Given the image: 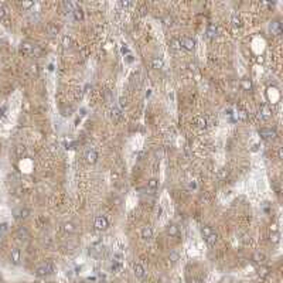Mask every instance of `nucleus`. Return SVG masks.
<instances>
[{"label":"nucleus","instance_id":"obj_1","mask_svg":"<svg viewBox=\"0 0 283 283\" xmlns=\"http://www.w3.org/2000/svg\"><path fill=\"white\" fill-rule=\"evenodd\" d=\"M201 234H202V238L205 239V242L210 245V247H212V245H215L218 241V236L217 234L212 231V228L211 227H208V225H205V227H202L201 228Z\"/></svg>","mask_w":283,"mask_h":283},{"label":"nucleus","instance_id":"obj_2","mask_svg":"<svg viewBox=\"0 0 283 283\" xmlns=\"http://www.w3.org/2000/svg\"><path fill=\"white\" fill-rule=\"evenodd\" d=\"M54 270V268H52L51 263H41V265H38L36 268V275L38 276V277H43V276H47L50 275V273Z\"/></svg>","mask_w":283,"mask_h":283},{"label":"nucleus","instance_id":"obj_3","mask_svg":"<svg viewBox=\"0 0 283 283\" xmlns=\"http://www.w3.org/2000/svg\"><path fill=\"white\" fill-rule=\"evenodd\" d=\"M94 227H95L98 231H105V229L109 227V222H108L106 217H103V215H98L94 221Z\"/></svg>","mask_w":283,"mask_h":283},{"label":"nucleus","instance_id":"obj_4","mask_svg":"<svg viewBox=\"0 0 283 283\" xmlns=\"http://www.w3.org/2000/svg\"><path fill=\"white\" fill-rule=\"evenodd\" d=\"M259 135L266 140H273V139H276V136H277V135H276V130L272 128H262L261 130H259Z\"/></svg>","mask_w":283,"mask_h":283},{"label":"nucleus","instance_id":"obj_5","mask_svg":"<svg viewBox=\"0 0 283 283\" xmlns=\"http://www.w3.org/2000/svg\"><path fill=\"white\" fill-rule=\"evenodd\" d=\"M180 44H181V48L187 50V51H193V50L195 48V41L193 40V38H190V37H184V38H181Z\"/></svg>","mask_w":283,"mask_h":283},{"label":"nucleus","instance_id":"obj_6","mask_svg":"<svg viewBox=\"0 0 283 283\" xmlns=\"http://www.w3.org/2000/svg\"><path fill=\"white\" fill-rule=\"evenodd\" d=\"M85 160L89 164H95L98 162V153L94 149H88V150L85 151Z\"/></svg>","mask_w":283,"mask_h":283},{"label":"nucleus","instance_id":"obj_7","mask_svg":"<svg viewBox=\"0 0 283 283\" xmlns=\"http://www.w3.org/2000/svg\"><path fill=\"white\" fill-rule=\"evenodd\" d=\"M269 30L273 36H280L282 34V24H280L279 20H273L270 24H269Z\"/></svg>","mask_w":283,"mask_h":283},{"label":"nucleus","instance_id":"obj_8","mask_svg":"<svg viewBox=\"0 0 283 283\" xmlns=\"http://www.w3.org/2000/svg\"><path fill=\"white\" fill-rule=\"evenodd\" d=\"M16 238H17L18 241H21V242H26V241H29L30 234L24 227H20V228L17 229V232H16Z\"/></svg>","mask_w":283,"mask_h":283},{"label":"nucleus","instance_id":"obj_9","mask_svg":"<svg viewBox=\"0 0 283 283\" xmlns=\"http://www.w3.org/2000/svg\"><path fill=\"white\" fill-rule=\"evenodd\" d=\"M34 47H36V45H34L33 43H30V41H23L21 44H20V51H21L23 54H33Z\"/></svg>","mask_w":283,"mask_h":283},{"label":"nucleus","instance_id":"obj_10","mask_svg":"<svg viewBox=\"0 0 283 283\" xmlns=\"http://www.w3.org/2000/svg\"><path fill=\"white\" fill-rule=\"evenodd\" d=\"M10 261L14 263V265H18L20 261H21V252L18 248H13L10 252Z\"/></svg>","mask_w":283,"mask_h":283},{"label":"nucleus","instance_id":"obj_11","mask_svg":"<svg viewBox=\"0 0 283 283\" xmlns=\"http://www.w3.org/2000/svg\"><path fill=\"white\" fill-rule=\"evenodd\" d=\"M133 273H135V276L136 277H139V279H144V276H146V272H144V268L140 263H133Z\"/></svg>","mask_w":283,"mask_h":283},{"label":"nucleus","instance_id":"obj_12","mask_svg":"<svg viewBox=\"0 0 283 283\" xmlns=\"http://www.w3.org/2000/svg\"><path fill=\"white\" fill-rule=\"evenodd\" d=\"M140 238L144 239V241H150L153 238V229L150 227H143L142 231H140Z\"/></svg>","mask_w":283,"mask_h":283},{"label":"nucleus","instance_id":"obj_13","mask_svg":"<svg viewBox=\"0 0 283 283\" xmlns=\"http://www.w3.org/2000/svg\"><path fill=\"white\" fill-rule=\"evenodd\" d=\"M166 232H167V235H169V236H173V238H176V236L180 235V229H178V227H177L176 224L167 225V228H166Z\"/></svg>","mask_w":283,"mask_h":283},{"label":"nucleus","instance_id":"obj_14","mask_svg":"<svg viewBox=\"0 0 283 283\" xmlns=\"http://www.w3.org/2000/svg\"><path fill=\"white\" fill-rule=\"evenodd\" d=\"M239 85H241V88H242L245 92H250V91H252V88H254L252 81H250L248 77L242 78V79H241V82H239Z\"/></svg>","mask_w":283,"mask_h":283},{"label":"nucleus","instance_id":"obj_15","mask_svg":"<svg viewBox=\"0 0 283 283\" xmlns=\"http://www.w3.org/2000/svg\"><path fill=\"white\" fill-rule=\"evenodd\" d=\"M150 65L153 70H162L163 67H164V61L160 57H153L150 61Z\"/></svg>","mask_w":283,"mask_h":283},{"label":"nucleus","instance_id":"obj_16","mask_svg":"<svg viewBox=\"0 0 283 283\" xmlns=\"http://www.w3.org/2000/svg\"><path fill=\"white\" fill-rule=\"evenodd\" d=\"M63 231L65 232V234H75V232H77V225L74 224V222H71V221H68V222H64Z\"/></svg>","mask_w":283,"mask_h":283},{"label":"nucleus","instance_id":"obj_17","mask_svg":"<svg viewBox=\"0 0 283 283\" xmlns=\"http://www.w3.org/2000/svg\"><path fill=\"white\" fill-rule=\"evenodd\" d=\"M205 34L208 38H215V37L218 36V27L215 26V24H210V26L207 27Z\"/></svg>","mask_w":283,"mask_h":283},{"label":"nucleus","instance_id":"obj_18","mask_svg":"<svg viewBox=\"0 0 283 283\" xmlns=\"http://www.w3.org/2000/svg\"><path fill=\"white\" fill-rule=\"evenodd\" d=\"M194 125L200 129H204V128H207L208 122H207V119L204 116H197V118H194Z\"/></svg>","mask_w":283,"mask_h":283},{"label":"nucleus","instance_id":"obj_19","mask_svg":"<svg viewBox=\"0 0 283 283\" xmlns=\"http://www.w3.org/2000/svg\"><path fill=\"white\" fill-rule=\"evenodd\" d=\"M16 214V218H21V220H26V218H29V215L31 212H30L29 208H20V210L14 211Z\"/></svg>","mask_w":283,"mask_h":283},{"label":"nucleus","instance_id":"obj_20","mask_svg":"<svg viewBox=\"0 0 283 283\" xmlns=\"http://www.w3.org/2000/svg\"><path fill=\"white\" fill-rule=\"evenodd\" d=\"M110 116H112V119H113L115 122H119L122 119V116H123V115H122V110L119 109V108H113V109H112V112H110Z\"/></svg>","mask_w":283,"mask_h":283},{"label":"nucleus","instance_id":"obj_21","mask_svg":"<svg viewBox=\"0 0 283 283\" xmlns=\"http://www.w3.org/2000/svg\"><path fill=\"white\" fill-rule=\"evenodd\" d=\"M45 31H47L48 36L54 37V36H57V34H58L59 30H58V27L54 26V24H47V27H45Z\"/></svg>","mask_w":283,"mask_h":283},{"label":"nucleus","instance_id":"obj_22","mask_svg":"<svg viewBox=\"0 0 283 283\" xmlns=\"http://www.w3.org/2000/svg\"><path fill=\"white\" fill-rule=\"evenodd\" d=\"M252 259L255 261V263H259V265H262V263L265 262L266 256H265V254H262V252H255Z\"/></svg>","mask_w":283,"mask_h":283},{"label":"nucleus","instance_id":"obj_23","mask_svg":"<svg viewBox=\"0 0 283 283\" xmlns=\"http://www.w3.org/2000/svg\"><path fill=\"white\" fill-rule=\"evenodd\" d=\"M147 188L151 190V191H156L159 188V180L157 178H150V180L147 181Z\"/></svg>","mask_w":283,"mask_h":283},{"label":"nucleus","instance_id":"obj_24","mask_svg":"<svg viewBox=\"0 0 283 283\" xmlns=\"http://www.w3.org/2000/svg\"><path fill=\"white\" fill-rule=\"evenodd\" d=\"M259 116H261L262 119H269L270 118V109H269L268 106L261 108V110H259Z\"/></svg>","mask_w":283,"mask_h":283},{"label":"nucleus","instance_id":"obj_25","mask_svg":"<svg viewBox=\"0 0 283 283\" xmlns=\"http://www.w3.org/2000/svg\"><path fill=\"white\" fill-rule=\"evenodd\" d=\"M170 47L173 48L174 51H178V50H181V44H180V40H178V38H173V40L170 41Z\"/></svg>","mask_w":283,"mask_h":283},{"label":"nucleus","instance_id":"obj_26","mask_svg":"<svg viewBox=\"0 0 283 283\" xmlns=\"http://www.w3.org/2000/svg\"><path fill=\"white\" fill-rule=\"evenodd\" d=\"M231 23H232V26L234 27H241L242 26V20H241V17L236 16V14H234L231 17Z\"/></svg>","mask_w":283,"mask_h":283},{"label":"nucleus","instance_id":"obj_27","mask_svg":"<svg viewBox=\"0 0 283 283\" xmlns=\"http://www.w3.org/2000/svg\"><path fill=\"white\" fill-rule=\"evenodd\" d=\"M72 13H74V16H75V18H77V20H82V18H84V13H82V9L81 7H77L75 10L72 11Z\"/></svg>","mask_w":283,"mask_h":283},{"label":"nucleus","instance_id":"obj_28","mask_svg":"<svg viewBox=\"0 0 283 283\" xmlns=\"http://www.w3.org/2000/svg\"><path fill=\"white\" fill-rule=\"evenodd\" d=\"M63 45L65 48H68V47H71V45H72V40H71V37H68V36H64L63 37Z\"/></svg>","mask_w":283,"mask_h":283},{"label":"nucleus","instance_id":"obj_29","mask_svg":"<svg viewBox=\"0 0 283 283\" xmlns=\"http://www.w3.org/2000/svg\"><path fill=\"white\" fill-rule=\"evenodd\" d=\"M178 258H180V255H178V252H176V250H171V252H170V255H169V259L171 262H177L178 261Z\"/></svg>","mask_w":283,"mask_h":283},{"label":"nucleus","instance_id":"obj_30","mask_svg":"<svg viewBox=\"0 0 283 283\" xmlns=\"http://www.w3.org/2000/svg\"><path fill=\"white\" fill-rule=\"evenodd\" d=\"M173 21H174L173 17H171V16H169V14H167L164 18H163V23H164V26H167V27H171V26H173Z\"/></svg>","mask_w":283,"mask_h":283},{"label":"nucleus","instance_id":"obj_31","mask_svg":"<svg viewBox=\"0 0 283 283\" xmlns=\"http://www.w3.org/2000/svg\"><path fill=\"white\" fill-rule=\"evenodd\" d=\"M268 275H269V268H266V266H262V268L259 269V276H261V277H266Z\"/></svg>","mask_w":283,"mask_h":283},{"label":"nucleus","instance_id":"obj_32","mask_svg":"<svg viewBox=\"0 0 283 283\" xmlns=\"http://www.w3.org/2000/svg\"><path fill=\"white\" fill-rule=\"evenodd\" d=\"M270 242H273V243L279 242V234H277V232H275V234H272V235H270Z\"/></svg>","mask_w":283,"mask_h":283},{"label":"nucleus","instance_id":"obj_33","mask_svg":"<svg viewBox=\"0 0 283 283\" xmlns=\"http://www.w3.org/2000/svg\"><path fill=\"white\" fill-rule=\"evenodd\" d=\"M119 105H120V108H126L128 106V99L123 98V96H120V98H119Z\"/></svg>","mask_w":283,"mask_h":283},{"label":"nucleus","instance_id":"obj_34","mask_svg":"<svg viewBox=\"0 0 283 283\" xmlns=\"http://www.w3.org/2000/svg\"><path fill=\"white\" fill-rule=\"evenodd\" d=\"M34 6V2H23L21 3V7L23 9H30Z\"/></svg>","mask_w":283,"mask_h":283},{"label":"nucleus","instance_id":"obj_35","mask_svg":"<svg viewBox=\"0 0 283 283\" xmlns=\"http://www.w3.org/2000/svg\"><path fill=\"white\" fill-rule=\"evenodd\" d=\"M6 17V9H4V6L2 3H0V18H4Z\"/></svg>","mask_w":283,"mask_h":283},{"label":"nucleus","instance_id":"obj_36","mask_svg":"<svg viewBox=\"0 0 283 283\" xmlns=\"http://www.w3.org/2000/svg\"><path fill=\"white\" fill-rule=\"evenodd\" d=\"M238 118L243 120V119H247V113H245L243 110H239V112H238Z\"/></svg>","mask_w":283,"mask_h":283},{"label":"nucleus","instance_id":"obj_37","mask_svg":"<svg viewBox=\"0 0 283 283\" xmlns=\"http://www.w3.org/2000/svg\"><path fill=\"white\" fill-rule=\"evenodd\" d=\"M30 71H31V74H38V70H37V65H31V67H30Z\"/></svg>","mask_w":283,"mask_h":283},{"label":"nucleus","instance_id":"obj_38","mask_svg":"<svg viewBox=\"0 0 283 283\" xmlns=\"http://www.w3.org/2000/svg\"><path fill=\"white\" fill-rule=\"evenodd\" d=\"M7 229V224H2L0 225V231H6Z\"/></svg>","mask_w":283,"mask_h":283},{"label":"nucleus","instance_id":"obj_39","mask_svg":"<svg viewBox=\"0 0 283 283\" xmlns=\"http://www.w3.org/2000/svg\"><path fill=\"white\" fill-rule=\"evenodd\" d=\"M122 7H129V3H128V2H122Z\"/></svg>","mask_w":283,"mask_h":283},{"label":"nucleus","instance_id":"obj_40","mask_svg":"<svg viewBox=\"0 0 283 283\" xmlns=\"http://www.w3.org/2000/svg\"><path fill=\"white\" fill-rule=\"evenodd\" d=\"M190 70H195V64H190Z\"/></svg>","mask_w":283,"mask_h":283},{"label":"nucleus","instance_id":"obj_41","mask_svg":"<svg viewBox=\"0 0 283 283\" xmlns=\"http://www.w3.org/2000/svg\"><path fill=\"white\" fill-rule=\"evenodd\" d=\"M190 187H191V188H195V183H194V181H193V183H190Z\"/></svg>","mask_w":283,"mask_h":283},{"label":"nucleus","instance_id":"obj_42","mask_svg":"<svg viewBox=\"0 0 283 283\" xmlns=\"http://www.w3.org/2000/svg\"><path fill=\"white\" fill-rule=\"evenodd\" d=\"M3 242V239H2V234H0V243Z\"/></svg>","mask_w":283,"mask_h":283},{"label":"nucleus","instance_id":"obj_43","mask_svg":"<svg viewBox=\"0 0 283 283\" xmlns=\"http://www.w3.org/2000/svg\"><path fill=\"white\" fill-rule=\"evenodd\" d=\"M74 283H84V282H74Z\"/></svg>","mask_w":283,"mask_h":283},{"label":"nucleus","instance_id":"obj_44","mask_svg":"<svg viewBox=\"0 0 283 283\" xmlns=\"http://www.w3.org/2000/svg\"><path fill=\"white\" fill-rule=\"evenodd\" d=\"M101 283H106V282H101Z\"/></svg>","mask_w":283,"mask_h":283}]
</instances>
